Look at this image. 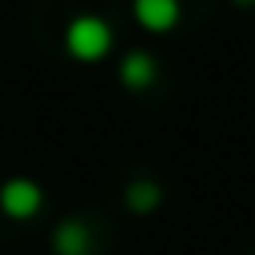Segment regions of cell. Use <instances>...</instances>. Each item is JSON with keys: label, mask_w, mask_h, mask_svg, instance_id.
I'll use <instances>...</instances> for the list:
<instances>
[{"label": "cell", "mask_w": 255, "mask_h": 255, "mask_svg": "<svg viewBox=\"0 0 255 255\" xmlns=\"http://www.w3.org/2000/svg\"><path fill=\"white\" fill-rule=\"evenodd\" d=\"M112 49V28L95 18V14H81L70 21L67 28V53L81 63H95Z\"/></svg>", "instance_id": "1"}, {"label": "cell", "mask_w": 255, "mask_h": 255, "mask_svg": "<svg viewBox=\"0 0 255 255\" xmlns=\"http://www.w3.org/2000/svg\"><path fill=\"white\" fill-rule=\"evenodd\" d=\"M0 206H4L7 217L14 220H25V217H35L39 206H42V189L28 178H11L4 189H0Z\"/></svg>", "instance_id": "2"}, {"label": "cell", "mask_w": 255, "mask_h": 255, "mask_svg": "<svg viewBox=\"0 0 255 255\" xmlns=\"http://www.w3.org/2000/svg\"><path fill=\"white\" fill-rule=\"evenodd\" d=\"M133 14L147 32L164 35L178 25L182 7H178V0H133Z\"/></svg>", "instance_id": "3"}, {"label": "cell", "mask_w": 255, "mask_h": 255, "mask_svg": "<svg viewBox=\"0 0 255 255\" xmlns=\"http://www.w3.org/2000/svg\"><path fill=\"white\" fill-rule=\"evenodd\" d=\"M119 81H123V88H129V91H147L154 81H157V60L150 56V53H129L123 63H119Z\"/></svg>", "instance_id": "4"}, {"label": "cell", "mask_w": 255, "mask_h": 255, "mask_svg": "<svg viewBox=\"0 0 255 255\" xmlns=\"http://www.w3.org/2000/svg\"><path fill=\"white\" fill-rule=\"evenodd\" d=\"M56 255H91V234L81 220H63L53 234Z\"/></svg>", "instance_id": "5"}, {"label": "cell", "mask_w": 255, "mask_h": 255, "mask_svg": "<svg viewBox=\"0 0 255 255\" xmlns=\"http://www.w3.org/2000/svg\"><path fill=\"white\" fill-rule=\"evenodd\" d=\"M161 199H164V192H161V185L150 182V178H140V182H133V185L126 189V203H129L133 213H154V210L161 206Z\"/></svg>", "instance_id": "6"}, {"label": "cell", "mask_w": 255, "mask_h": 255, "mask_svg": "<svg viewBox=\"0 0 255 255\" xmlns=\"http://www.w3.org/2000/svg\"><path fill=\"white\" fill-rule=\"evenodd\" d=\"M238 7H255V0H234Z\"/></svg>", "instance_id": "7"}]
</instances>
